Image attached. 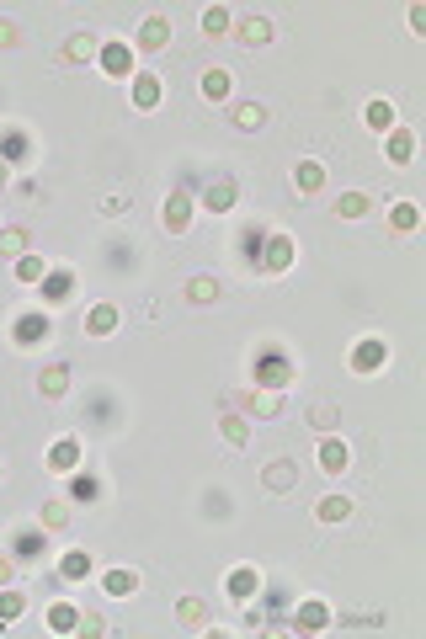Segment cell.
<instances>
[{
  "label": "cell",
  "instance_id": "30",
  "mask_svg": "<svg viewBox=\"0 0 426 639\" xmlns=\"http://www.w3.org/2000/svg\"><path fill=\"white\" fill-rule=\"evenodd\" d=\"M294 187H299L304 197L325 192V166H320V160H299V166H294Z\"/></svg>",
  "mask_w": 426,
  "mask_h": 639
},
{
  "label": "cell",
  "instance_id": "7",
  "mask_svg": "<svg viewBox=\"0 0 426 639\" xmlns=\"http://www.w3.org/2000/svg\"><path fill=\"white\" fill-rule=\"evenodd\" d=\"M384 362H389V342L384 336H363L358 347H352V373H384Z\"/></svg>",
  "mask_w": 426,
  "mask_h": 639
},
{
  "label": "cell",
  "instance_id": "5",
  "mask_svg": "<svg viewBox=\"0 0 426 639\" xmlns=\"http://www.w3.org/2000/svg\"><path fill=\"white\" fill-rule=\"evenodd\" d=\"M245 415H256V421H277L283 415V395L277 389H245V395H230Z\"/></svg>",
  "mask_w": 426,
  "mask_h": 639
},
{
  "label": "cell",
  "instance_id": "33",
  "mask_svg": "<svg viewBox=\"0 0 426 639\" xmlns=\"http://www.w3.org/2000/svg\"><path fill=\"white\" fill-rule=\"evenodd\" d=\"M177 618H182V629H208V618H213V613H208V602H203V597H182V602H177Z\"/></svg>",
  "mask_w": 426,
  "mask_h": 639
},
{
  "label": "cell",
  "instance_id": "24",
  "mask_svg": "<svg viewBox=\"0 0 426 639\" xmlns=\"http://www.w3.org/2000/svg\"><path fill=\"white\" fill-rule=\"evenodd\" d=\"M69 517H75V501H69V496L43 501V512H38V523L49 527V533H64V527H69Z\"/></svg>",
  "mask_w": 426,
  "mask_h": 639
},
{
  "label": "cell",
  "instance_id": "34",
  "mask_svg": "<svg viewBox=\"0 0 426 639\" xmlns=\"http://www.w3.org/2000/svg\"><path fill=\"white\" fill-rule=\"evenodd\" d=\"M389 230H394V234H416V230H421V208H416V203H394V208H389Z\"/></svg>",
  "mask_w": 426,
  "mask_h": 639
},
{
  "label": "cell",
  "instance_id": "9",
  "mask_svg": "<svg viewBox=\"0 0 426 639\" xmlns=\"http://www.w3.org/2000/svg\"><path fill=\"white\" fill-rule=\"evenodd\" d=\"M128 102H133L139 113H155V107H160V75H155V69H133V80H128Z\"/></svg>",
  "mask_w": 426,
  "mask_h": 639
},
{
  "label": "cell",
  "instance_id": "28",
  "mask_svg": "<svg viewBox=\"0 0 426 639\" xmlns=\"http://www.w3.org/2000/svg\"><path fill=\"white\" fill-rule=\"evenodd\" d=\"M86 576H96V560L86 549H69L59 560V581H86Z\"/></svg>",
  "mask_w": 426,
  "mask_h": 639
},
{
  "label": "cell",
  "instance_id": "25",
  "mask_svg": "<svg viewBox=\"0 0 426 639\" xmlns=\"http://www.w3.org/2000/svg\"><path fill=\"white\" fill-rule=\"evenodd\" d=\"M219 437H224L230 448H250V421H245L240 410H224V415H219Z\"/></svg>",
  "mask_w": 426,
  "mask_h": 639
},
{
  "label": "cell",
  "instance_id": "50",
  "mask_svg": "<svg viewBox=\"0 0 426 639\" xmlns=\"http://www.w3.org/2000/svg\"><path fill=\"white\" fill-rule=\"evenodd\" d=\"M0 479H5V464H0Z\"/></svg>",
  "mask_w": 426,
  "mask_h": 639
},
{
  "label": "cell",
  "instance_id": "22",
  "mask_svg": "<svg viewBox=\"0 0 426 639\" xmlns=\"http://www.w3.org/2000/svg\"><path fill=\"white\" fill-rule=\"evenodd\" d=\"M102 591H107V597H133V591H139V571H133V565L102 571Z\"/></svg>",
  "mask_w": 426,
  "mask_h": 639
},
{
  "label": "cell",
  "instance_id": "15",
  "mask_svg": "<svg viewBox=\"0 0 426 639\" xmlns=\"http://www.w3.org/2000/svg\"><path fill=\"white\" fill-rule=\"evenodd\" d=\"M160 224L171 234H186L192 224V192H166V203H160Z\"/></svg>",
  "mask_w": 426,
  "mask_h": 639
},
{
  "label": "cell",
  "instance_id": "43",
  "mask_svg": "<svg viewBox=\"0 0 426 639\" xmlns=\"http://www.w3.org/2000/svg\"><path fill=\"white\" fill-rule=\"evenodd\" d=\"M43 554V538L38 533H16V560H38Z\"/></svg>",
  "mask_w": 426,
  "mask_h": 639
},
{
  "label": "cell",
  "instance_id": "44",
  "mask_svg": "<svg viewBox=\"0 0 426 639\" xmlns=\"http://www.w3.org/2000/svg\"><path fill=\"white\" fill-rule=\"evenodd\" d=\"M75 634H91V639H102V634H107V618H96V613H80Z\"/></svg>",
  "mask_w": 426,
  "mask_h": 639
},
{
  "label": "cell",
  "instance_id": "10",
  "mask_svg": "<svg viewBox=\"0 0 426 639\" xmlns=\"http://www.w3.org/2000/svg\"><path fill=\"white\" fill-rule=\"evenodd\" d=\"M261 490L294 496V490H299V464H294V459H272V464L261 469Z\"/></svg>",
  "mask_w": 426,
  "mask_h": 639
},
{
  "label": "cell",
  "instance_id": "23",
  "mask_svg": "<svg viewBox=\"0 0 426 639\" xmlns=\"http://www.w3.org/2000/svg\"><path fill=\"white\" fill-rule=\"evenodd\" d=\"M118 304H91V309H86V336H113V331H118Z\"/></svg>",
  "mask_w": 426,
  "mask_h": 639
},
{
  "label": "cell",
  "instance_id": "19",
  "mask_svg": "<svg viewBox=\"0 0 426 639\" xmlns=\"http://www.w3.org/2000/svg\"><path fill=\"white\" fill-rule=\"evenodd\" d=\"M384 155H389L394 166H411V160H416V133H411V128H389V133H384Z\"/></svg>",
  "mask_w": 426,
  "mask_h": 639
},
{
  "label": "cell",
  "instance_id": "26",
  "mask_svg": "<svg viewBox=\"0 0 426 639\" xmlns=\"http://www.w3.org/2000/svg\"><path fill=\"white\" fill-rule=\"evenodd\" d=\"M219 293H224V283H219L213 272H192V283H186V304H219Z\"/></svg>",
  "mask_w": 426,
  "mask_h": 639
},
{
  "label": "cell",
  "instance_id": "21",
  "mask_svg": "<svg viewBox=\"0 0 426 639\" xmlns=\"http://www.w3.org/2000/svg\"><path fill=\"white\" fill-rule=\"evenodd\" d=\"M197 91H203V102H230V91H235V80H230V69H203V80H197Z\"/></svg>",
  "mask_w": 426,
  "mask_h": 639
},
{
  "label": "cell",
  "instance_id": "14",
  "mask_svg": "<svg viewBox=\"0 0 426 639\" xmlns=\"http://www.w3.org/2000/svg\"><path fill=\"white\" fill-rule=\"evenodd\" d=\"M49 469H54V474H75V469H86V443H80V437H59V443L49 448Z\"/></svg>",
  "mask_w": 426,
  "mask_h": 639
},
{
  "label": "cell",
  "instance_id": "12",
  "mask_svg": "<svg viewBox=\"0 0 426 639\" xmlns=\"http://www.w3.org/2000/svg\"><path fill=\"white\" fill-rule=\"evenodd\" d=\"M240 203V187H235V176H213L208 187H203V208L208 214H230Z\"/></svg>",
  "mask_w": 426,
  "mask_h": 639
},
{
  "label": "cell",
  "instance_id": "47",
  "mask_svg": "<svg viewBox=\"0 0 426 639\" xmlns=\"http://www.w3.org/2000/svg\"><path fill=\"white\" fill-rule=\"evenodd\" d=\"M96 208H102V214H128V197H102Z\"/></svg>",
  "mask_w": 426,
  "mask_h": 639
},
{
  "label": "cell",
  "instance_id": "31",
  "mask_svg": "<svg viewBox=\"0 0 426 639\" xmlns=\"http://www.w3.org/2000/svg\"><path fill=\"white\" fill-rule=\"evenodd\" d=\"M363 117H367V128H373V133H389V128H400V123H394V102H389V96H373V102L363 107Z\"/></svg>",
  "mask_w": 426,
  "mask_h": 639
},
{
  "label": "cell",
  "instance_id": "29",
  "mask_svg": "<svg viewBox=\"0 0 426 639\" xmlns=\"http://www.w3.org/2000/svg\"><path fill=\"white\" fill-rule=\"evenodd\" d=\"M64 496H69L75 507H91V501L102 496V485H96V474H86V469H75V474H69V490H64Z\"/></svg>",
  "mask_w": 426,
  "mask_h": 639
},
{
  "label": "cell",
  "instance_id": "42",
  "mask_svg": "<svg viewBox=\"0 0 426 639\" xmlns=\"http://www.w3.org/2000/svg\"><path fill=\"white\" fill-rule=\"evenodd\" d=\"M336 421H341V406H331V400H320V406L309 410V426L314 432H336Z\"/></svg>",
  "mask_w": 426,
  "mask_h": 639
},
{
  "label": "cell",
  "instance_id": "27",
  "mask_svg": "<svg viewBox=\"0 0 426 639\" xmlns=\"http://www.w3.org/2000/svg\"><path fill=\"white\" fill-rule=\"evenodd\" d=\"M267 107H261V102H235V107H230V123H235V128H240V133H256V128H267Z\"/></svg>",
  "mask_w": 426,
  "mask_h": 639
},
{
  "label": "cell",
  "instance_id": "41",
  "mask_svg": "<svg viewBox=\"0 0 426 639\" xmlns=\"http://www.w3.org/2000/svg\"><path fill=\"white\" fill-rule=\"evenodd\" d=\"M0 256H5V261H16V256H27V230H22V224H11V230H0Z\"/></svg>",
  "mask_w": 426,
  "mask_h": 639
},
{
  "label": "cell",
  "instance_id": "2",
  "mask_svg": "<svg viewBox=\"0 0 426 639\" xmlns=\"http://www.w3.org/2000/svg\"><path fill=\"white\" fill-rule=\"evenodd\" d=\"M49 336H54L49 309H22V315H16V325H11V342H16L22 351H38Z\"/></svg>",
  "mask_w": 426,
  "mask_h": 639
},
{
  "label": "cell",
  "instance_id": "8",
  "mask_svg": "<svg viewBox=\"0 0 426 639\" xmlns=\"http://www.w3.org/2000/svg\"><path fill=\"white\" fill-rule=\"evenodd\" d=\"M230 32L240 38L245 49H267V43L277 38V27H272V16H261V11H250V16H240V22H235Z\"/></svg>",
  "mask_w": 426,
  "mask_h": 639
},
{
  "label": "cell",
  "instance_id": "35",
  "mask_svg": "<svg viewBox=\"0 0 426 639\" xmlns=\"http://www.w3.org/2000/svg\"><path fill=\"white\" fill-rule=\"evenodd\" d=\"M230 27H235V11L230 5H208L203 11V38H224Z\"/></svg>",
  "mask_w": 426,
  "mask_h": 639
},
{
  "label": "cell",
  "instance_id": "32",
  "mask_svg": "<svg viewBox=\"0 0 426 639\" xmlns=\"http://www.w3.org/2000/svg\"><path fill=\"white\" fill-rule=\"evenodd\" d=\"M331 214H336V219H367V214H373V197H367V192H341Z\"/></svg>",
  "mask_w": 426,
  "mask_h": 639
},
{
  "label": "cell",
  "instance_id": "3",
  "mask_svg": "<svg viewBox=\"0 0 426 639\" xmlns=\"http://www.w3.org/2000/svg\"><path fill=\"white\" fill-rule=\"evenodd\" d=\"M294 379H299V368H294L283 351H267V357L256 362V389H277V395H283Z\"/></svg>",
  "mask_w": 426,
  "mask_h": 639
},
{
  "label": "cell",
  "instance_id": "16",
  "mask_svg": "<svg viewBox=\"0 0 426 639\" xmlns=\"http://www.w3.org/2000/svg\"><path fill=\"white\" fill-rule=\"evenodd\" d=\"M96 54H102V38H96V32H69L64 49H59L64 64H96Z\"/></svg>",
  "mask_w": 426,
  "mask_h": 639
},
{
  "label": "cell",
  "instance_id": "1",
  "mask_svg": "<svg viewBox=\"0 0 426 639\" xmlns=\"http://www.w3.org/2000/svg\"><path fill=\"white\" fill-rule=\"evenodd\" d=\"M294 234H283V230H267L261 234V251H256V272L261 278H283L288 267H294Z\"/></svg>",
  "mask_w": 426,
  "mask_h": 639
},
{
  "label": "cell",
  "instance_id": "38",
  "mask_svg": "<svg viewBox=\"0 0 426 639\" xmlns=\"http://www.w3.org/2000/svg\"><path fill=\"white\" fill-rule=\"evenodd\" d=\"M75 624H80V607H69V602H49V629H54V634H75Z\"/></svg>",
  "mask_w": 426,
  "mask_h": 639
},
{
  "label": "cell",
  "instance_id": "6",
  "mask_svg": "<svg viewBox=\"0 0 426 639\" xmlns=\"http://www.w3.org/2000/svg\"><path fill=\"white\" fill-rule=\"evenodd\" d=\"M133 43H139V54H166L171 49V16H144Z\"/></svg>",
  "mask_w": 426,
  "mask_h": 639
},
{
  "label": "cell",
  "instance_id": "46",
  "mask_svg": "<svg viewBox=\"0 0 426 639\" xmlns=\"http://www.w3.org/2000/svg\"><path fill=\"white\" fill-rule=\"evenodd\" d=\"M16 581V560H11V554H0V586H11Z\"/></svg>",
  "mask_w": 426,
  "mask_h": 639
},
{
  "label": "cell",
  "instance_id": "4",
  "mask_svg": "<svg viewBox=\"0 0 426 639\" xmlns=\"http://www.w3.org/2000/svg\"><path fill=\"white\" fill-rule=\"evenodd\" d=\"M261 586H267V576H261V565H235L230 576H224V591H230V602H256L261 597Z\"/></svg>",
  "mask_w": 426,
  "mask_h": 639
},
{
  "label": "cell",
  "instance_id": "37",
  "mask_svg": "<svg viewBox=\"0 0 426 639\" xmlns=\"http://www.w3.org/2000/svg\"><path fill=\"white\" fill-rule=\"evenodd\" d=\"M314 517H320V523H347V517H352V496H325V501L314 507Z\"/></svg>",
  "mask_w": 426,
  "mask_h": 639
},
{
  "label": "cell",
  "instance_id": "45",
  "mask_svg": "<svg viewBox=\"0 0 426 639\" xmlns=\"http://www.w3.org/2000/svg\"><path fill=\"white\" fill-rule=\"evenodd\" d=\"M0 49H22V27L11 16H0Z\"/></svg>",
  "mask_w": 426,
  "mask_h": 639
},
{
  "label": "cell",
  "instance_id": "40",
  "mask_svg": "<svg viewBox=\"0 0 426 639\" xmlns=\"http://www.w3.org/2000/svg\"><path fill=\"white\" fill-rule=\"evenodd\" d=\"M22 613H27V597L16 586H0V624H16Z\"/></svg>",
  "mask_w": 426,
  "mask_h": 639
},
{
  "label": "cell",
  "instance_id": "18",
  "mask_svg": "<svg viewBox=\"0 0 426 639\" xmlns=\"http://www.w3.org/2000/svg\"><path fill=\"white\" fill-rule=\"evenodd\" d=\"M314 459H320V469H325V474H347V464H352V448H347L341 437H331V432H325Z\"/></svg>",
  "mask_w": 426,
  "mask_h": 639
},
{
  "label": "cell",
  "instance_id": "11",
  "mask_svg": "<svg viewBox=\"0 0 426 639\" xmlns=\"http://www.w3.org/2000/svg\"><path fill=\"white\" fill-rule=\"evenodd\" d=\"M96 64H102V75H113V80H133V49H128V43H118V38H107V43H102Z\"/></svg>",
  "mask_w": 426,
  "mask_h": 639
},
{
  "label": "cell",
  "instance_id": "36",
  "mask_svg": "<svg viewBox=\"0 0 426 639\" xmlns=\"http://www.w3.org/2000/svg\"><path fill=\"white\" fill-rule=\"evenodd\" d=\"M43 278H49V261H43V256H32V251H27V256H16V283L38 288Z\"/></svg>",
  "mask_w": 426,
  "mask_h": 639
},
{
  "label": "cell",
  "instance_id": "17",
  "mask_svg": "<svg viewBox=\"0 0 426 639\" xmlns=\"http://www.w3.org/2000/svg\"><path fill=\"white\" fill-rule=\"evenodd\" d=\"M38 395L43 400H64L69 395V362H43L38 368Z\"/></svg>",
  "mask_w": 426,
  "mask_h": 639
},
{
  "label": "cell",
  "instance_id": "49",
  "mask_svg": "<svg viewBox=\"0 0 426 639\" xmlns=\"http://www.w3.org/2000/svg\"><path fill=\"white\" fill-rule=\"evenodd\" d=\"M5 187H11V166H5V160H0V192H5Z\"/></svg>",
  "mask_w": 426,
  "mask_h": 639
},
{
  "label": "cell",
  "instance_id": "39",
  "mask_svg": "<svg viewBox=\"0 0 426 639\" xmlns=\"http://www.w3.org/2000/svg\"><path fill=\"white\" fill-rule=\"evenodd\" d=\"M32 150H27V133L22 128H5V139H0V160L5 166H16V160H27Z\"/></svg>",
  "mask_w": 426,
  "mask_h": 639
},
{
  "label": "cell",
  "instance_id": "13",
  "mask_svg": "<svg viewBox=\"0 0 426 639\" xmlns=\"http://www.w3.org/2000/svg\"><path fill=\"white\" fill-rule=\"evenodd\" d=\"M294 629H299V634H325V629H331V607H325L320 597H304V602L294 607Z\"/></svg>",
  "mask_w": 426,
  "mask_h": 639
},
{
  "label": "cell",
  "instance_id": "20",
  "mask_svg": "<svg viewBox=\"0 0 426 639\" xmlns=\"http://www.w3.org/2000/svg\"><path fill=\"white\" fill-rule=\"evenodd\" d=\"M38 288H43V309H49V304H64V298L75 293V272H69V267H49V278H43Z\"/></svg>",
  "mask_w": 426,
  "mask_h": 639
},
{
  "label": "cell",
  "instance_id": "48",
  "mask_svg": "<svg viewBox=\"0 0 426 639\" xmlns=\"http://www.w3.org/2000/svg\"><path fill=\"white\" fill-rule=\"evenodd\" d=\"M411 32H426V5H411Z\"/></svg>",
  "mask_w": 426,
  "mask_h": 639
}]
</instances>
